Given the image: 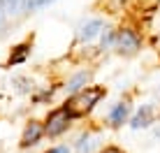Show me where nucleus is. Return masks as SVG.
I'll use <instances>...</instances> for the list:
<instances>
[{"label":"nucleus","instance_id":"nucleus-5","mask_svg":"<svg viewBox=\"0 0 160 153\" xmlns=\"http://www.w3.org/2000/svg\"><path fill=\"white\" fill-rule=\"evenodd\" d=\"M42 135H44V128H42V125H40V123H30L28 128H26L23 137H21V146H23V149H28V146L37 144V141L42 139Z\"/></svg>","mask_w":160,"mask_h":153},{"label":"nucleus","instance_id":"nucleus-12","mask_svg":"<svg viewBox=\"0 0 160 153\" xmlns=\"http://www.w3.org/2000/svg\"><path fill=\"white\" fill-rule=\"evenodd\" d=\"M49 2H53V0H26V9H42V7H47Z\"/></svg>","mask_w":160,"mask_h":153},{"label":"nucleus","instance_id":"nucleus-14","mask_svg":"<svg viewBox=\"0 0 160 153\" xmlns=\"http://www.w3.org/2000/svg\"><path fill=\"white\" fill-rule=\"evenodd\" d=\"M49 153H70V149L68 146H56V149H51Z\"/></svg>","mask_w":160,"mask_h":153},{"label":"nucleus","instance_id":"nucleus-2","mask_svg":"<svg viewBox=\"0 0 160 153\" xmlns=\"http://www.w3.org/2000/svg\"><path fill=\"white\" fill-rule=\"evenodd\" d=\"M114 49L121 51V53H125V56L137 53V51L142 49V37L137 35V30H132V28H121V30H116Z\"/></svg>","mask_w":160,"mask_h":153},{"label":"nucleus","instance_id":"nucleus-13","mask_svg":"<svg viewBox=\"0 0 160 153\" xmlns=\"http://www.w3.org/2000/svg\"><path fill=\"white\" fill-rule=\"evenodd\" d=\"M114 40H116V32H114V30H104L102 32V49L114 47Z\"/></svg>","mask_w":160,"mask_h":153},{"label":"nucleus","instance_id":"nucleus-7","mask_svg":"<svg viewBox=\"0 0 160 153\" xmlns=\"http://www.w3.org/2000/svg\"><path fill=\"white\" fill-rule=\"evenodd\" d=\"M88 79H91V72H88V70H81V72H77L74 76H70V81H68L65 88H68L70 93H79L81 88H86Z\"/></svg>","mask_w":160,"mask_h":153},{"label":"nucleus","instance_id":"nucleus-3","mask_svg":"<svg viewBox=\"0 0 160 153\" xmlns=\"http://www.w3.org/2000/svg\"><path fill=\"white\" fill-rule=\"evenodd\" d=\"M70 118H72V116H70V111L65 107L51 111L49 118H47V125H44V132H47L49 137H58V135H63L65 130H68V125H70Z\"/></svg>","mask_w":160,"mask_h":153},{"label":"nucleus","instance_id":"nucleus-8","mask_svg":"<svg viewBox=\"0 0 160 153\" xmlns=\"http://www.w3.org/2000/svg\"><path fill=\"white\" fill-rule=\"evenodd\" d=\"M128 114H130V107L125 105V102H118V105H114V109L109 111V123L118 128V125H123V123H125Z\"/></svg>","mask_w":160,"mask_h":153},{"label":"nucleus","instance_id":"nucleus-11","mask_svg":"<svg viewBox=\"0 0 160 153\" xmlns=\"http://www.w3.org/2000/svg\"><path fill=\"white\" fill-rule=\"evenodd\" d=\"M93 146H95V139L93 137H81L79 139V144H77V153H91L93 151Z\"/></svg>","mask_w":160,"mask_h":153},{"label":"nucleus","instance_id":"nucleus-10","mask_svg":"<svg viewBox=\"0 0 160 153\" xmlns=\"http://www.w3.org/2000/svg\"><path fill=\"white\" fill-rule=\"evenodd\" d=\"M28 53H30V47H28V44H19V47H14V53L9 56V65H19V63H23L26 58H28Z\"/></svg>","mask_w":160,"mask_h":153},{"label":"nucleus","instance_id":"nucleus-16","mask_svg":"<svg viewBox=\"0 0 160 153\" xmlns=\"http://www.w3.org/2000/svg\"><path fill=\"white\" fill-rule=\"evenodd\" d=\"M102 153H123V151H118V149H114V146H109V149H104Z\"/></svg>","mask_w":160,"mask_h":153},{"label":"nucleus","instance_id":"nucleus-17","mask_svg":"<svg viewBox=\"0 0 160 153\" xmlns=\"http://www.w3.org/2000/svg\"><path fill=\"white\" fill-rule=\"evenodd\" d=\"M0 12H2V7H0Z\"/></svg>","mask_w":160,"mask_h":153},{"label":"nucleus","instance_id":"nucleus-4","mask_svg":"<svg viewBox=\"0 0 160 153\" xmlns=\"http://www.w3.org/2000/svg\"><path fill=\"white\" fill-rule=\"evenodd\" d=\"M102 28H104V23H102L100 19L86 21V23L79 28V40H81V42H93V40H95V37L102 32Z\"/></svg>","mask_w":160,"mask_h":153},{"label":"nucleus","instance_id":"nucleus-9","mask_svg":"<svg viewBox=\"0 0 160 153\" xmlns=\"http://www.w3.org/2000/svg\"><path fill=\"white\" fill-rule=\"evenodd\" d=\"M0 7L7 16H14L21 9H26V0H0Z\"/></svg>","mask_w":160,"mask_h":153},{"label":"nucleus","instance_id":"nucleus-1","mask_svg":"<svg viewBox=\"0 0 160 153\" xmlns=\"http://www.w3.org/2000/svg\"><path fill=\"white\" fill-rule=\"evenodd\" d=\"M102 97H104V88H100V86H86V88H81L79 93H74V95L70 97L68 105H65V109L70 111V116H72V118L86 116V114L91 111Z\"/></svg>","mask_w":160,"mask_h":153},{"label":"nucleus","instance_id":"nucleus-15","mask_svg":"<svg viewBox=\"0 0 160 153\" xmlns=\"http://www.w3.org/2000/svg\"><path fill=\"white\" fill-rule=\"evenodd\" d=\"M125 2H128V0H112V5H114V7H123Z\"/></svg>","mask_w":160,"mask_h":153},{"label":"nucleus","instance_id":"nucleus-6","mask_svg":"<svg viewBox=\"0 0 160 153\" xmlns=\"http://www.w3.org/2000/svg\"><path fill=\"white\" fill-rule=\"evenodd\" d=\"M151 121H153V109L146 105V107H142L139 111L132 116L130 125H132L135 130H139V128H146V125H151Z\"/></svg>","mask_w":160,"mask_h":153}]
</instances>
